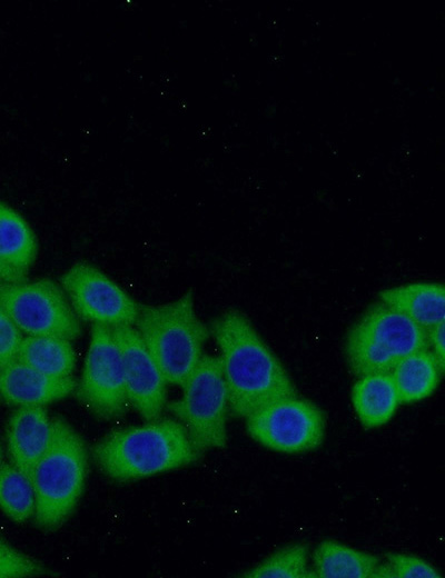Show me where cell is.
<instances>
[{"mask_svg":"<svg viewBox=\"0 0 445 578\" xmlns=\"http://www.w3.org/2000/svg\"><path fill=\"white\" fill-rule=\"evenodd\" d=\"M17 359L46 375L69 377L76 366L70 340L50 336L23 337Z\"/></svg>","mask_w":445,"mask_h":578,"instance_id":"obj_19","label":"cell"},{"mask_svg":"<svg viewBox=\"0 0 445 578\" xmlns=\"http://www.w3.org/2000/svg\"><path fill=\"white\" fill-rule=\"evenodd\" d=\"M87 471L83 439L66 420L50 419L49 441L31 476L33 517L40 529L56 530L69 518L83 491Z\"/></svg>","mask_w":445,"mask_h":578,"instance_id":"obj_3","label":"cell"},{"mask_svg":"<svg viewBox=\"0 0 445 578\" xmlns=\"http://www.w3.org/2000/svg\"><path fill=\"white\" fill-rule=\"evenodd\" d=\"M75 391L97 418L108 420L125 412L128 398L123 370L109 326H92L81 379Z\"/></svg>","mask_w":445,"mask_h":578,"instance_id":"obj_9","label":"cell"},{"mask_svg":"<svg viewBox=\"0 0 445 578\" xmlns=\"http://www.w3.org/2000/svg\"><path fill=\"white\" fill-rule=\"evenodd\" d=\"M102 474L129 481L195 462L200 452L178 420L164 418L116 430L91 448Z\"/></svg>","mask_w":445,"mask_h":578,"instance_id":"obj_2","label":"cell"},{"mask_svg":"<svg viewBox=\"0 0 445 578\" xmlns=\"http://www.w3.org/2000/svg\"><path fill=\"white\" fill-rule=\"evenodd\" d=\"M50 436V419L43 406L18 407L7 427V447L12 464L30 480Z\"/></svg>","mask_w":445,"mask_h":578,"instance_id":"obj_13","label":"cell"},{"mask_svg":"<svg viewBox=\"0 0 445 578\" xmlns=\"http://www.w3.org/2000/svg\"><path fill=\"white\" fill-rule=\"evenodd\" d=\"M379 558L335 540L322 541L313 552L318 578H370Z\"/></svg>","mask_w":445,"mask_h":578,"instance_id":"obj_17","label":"cell"},{"mask_svg":"<svg viewBox=\"0 0 445 578\" xmlns=\"http://www.w3.org/2000/svg\"><path fill=\"white\" fill-rule=\"evenodd\" d=\"M181 397L168 405L201 454L227 444L228 390L219 357L204 355L184 382Z\"/></svg>","mask_w":445,"mask_h":578,"instance_id":"obj_6","label":"cell"},{"mask_svg":"<svg viewBox=\"0 0 445 578\" xmlns=\"http://www.w3.org/2000/svg\"><path fill=\"white\" fill-rule=\"evenodd\" d=\"M0 282H2V281L0 280Z\"/></svg>","mask_w":445,"mask_h":578,"instance_id":"obj_29","label":"cell"},{"mask_svg":"<svg viewBox=\"0 0 445 578\" xmlns=\"http://www.w3.org/2000/svg\"><path fill=\"white\" fill-rule=\"evenodd\" d=\"M77 381L46 375L16 359L0 368V396L13 406H44L75 391Z\"/></svg>","mask_w":445,"mask_h":578,"instance_id":"obj_12","label":"cell"},{"mask_svg":"<svg viewBox=\"0 0 445 578\" xmlns=\"http://www.w3.org/2000/svg\"><path fill=\"white\" fill-rule=\"evenodd\" d=\"M123 370L128 401L146 421L159 419L167 381L132 325L110 327Z\"/></svg>","mask_w":445,"mask_h":578,"instance_id":"obj_11","label":"cell"},{"mask_svg":"<svg viewBox=\"0 0 445 578\" xmlns=\"http://www.w3.org/2000/svg\"><path fill=\"white\" fill-rule=\"evenodd\" d=\"M0 280L3 282H19L26 280V276L13 271L0 261Z\"/></svg>","mask_w":445,"mask_h":578,"instance_id":"obj_26","label":"cell"},{"mask_svg":"<svg viewBox=\"0 0 445 578\" xmlns=\"http://www.w3.org/2000/svg\"><path fill=\"white\" fill-rule=\"evenodd\" d=\"M39 560L23 554L0 537V578H27L48 575Z\"/></svg>","mask_w":445,"mask_h":578,"instance_id":"obj_22","label":"cell"},{"mask_svg":"<svg viewBox=\"0 0 445 578\" xmlns=\"http://www.w3.org/2000/svg\"><path fill=\"white\" fill-rule=\"evenodd\" d=\"M1 464H2V448H1V445H0V467H1Z\"/></svg>","mask_w":445,"mask_h":578,"instance_id":"obj_28","label":"cell"},{"mask_svg":"<svg viewBox=\"0 0 445 578\" xmlns=\"http://www.w3.org/2000/svg\"><path fill=\"white\" fill-rule=\"evenodd\" d=\"M383 303L399 311L426 331L445 321V289L438 282H412L379 292Z\"/></svg>","mask_w":445,"mask_h":578,"instance_id":"obj_14","label":"cell"},{"mask_svg":"<svg viewBox=\"0 0 445 578\" xmlns=\"http://www.w3.org/2000/svg\"><path fill=\"white\" fill-rule=\"evenodd\" d=\"M246 430L266 448L298 454L322 445L325 419L315 403L296 396L274 401L248 416Z\"/></svg>","mask_w":445,"mask_h":578,"instance_id":"obj_8","label":"cell"},{"mask_svg":"<svg viewBox=\"0 0 445 578\" xmlns=\"http://www.w3.org/2000/svg\"><path fill=\"white\" fill-rule=\"evenodd\" d=\"M370 578H395V574L388 562L379 564L375 567Z\"/></svg>","mask_w":445,"mask_h":578,"instance_id":"obj_27","label":"cell"},{"mask_svg":"<svg viewBox=\"0 0 445 578\" xmlns=\"http://www.w3.org/2000/svg\"><path fill=\"white\" fill-rule=\"evenodd\" d=\"M425 348L426 330L382 301L353 325L345 342L348 366L358 377L390 372L404 357Z\"/></svg>","mask_w":445,"mask_h":578,"instance_id":"obj_5","label":"cell"},{"mask_svg":"<svg viewBox=\"0 0 445 578\" xmlns=\"http://www.w3.org/2000/svg\"><path fill=\"white\" fill-rule=\"evenodd\" d=\"M211 333L233 416L247 418L274 401L297 396L286 369L243 312L225 311L212 322Z\"/></svg>","mask_w":445,"mask_h":578,"instance_id":"obj_1","label":"cell"},{"mask_svg":"<svg viewBox=\"0 0 445 578\" xmlns=\"http://www.w3.org/2000/svg\"><path fill=\"white\" fill-rule=\"evenodd\" d=\"M37 256V240L28 222L0 200V261L26 276Z\"/></svg>","mask_w":445,"mask_h":578,"instance_id":"obj_18","label":"cell"},{"mask_svg":"<svg viewBox=\"0 0 445 578\" xmlns=\"http://www.w3.org/2000/svg\"><path fill=\"white\" fill-rule=\"evenodd\" d=\"M0 509L16 522H24L34 515L32 482L13 464L0 467Z\"/></svg>","mask_w":445,"mask_h":578,"instance_id":"obj_20","label":"cell"},{"mask_svg":"<svg viewBox=\"0 0 445 578\" xmlns=\"http://www.w3.org/2000/svg\"><path fill=\"white\" fill-rule=\"evenodd\" d=\"M247 578H308L315 577L308 569V546L294 544L283 547L246 571Z\"/></svg>","mask_w":445,"mask_h":578,"instance_id":"obj_21","label":"cell"},{"mask_svg":"<svg viewBox=\"0 0 445 578\" xmlns=\"http://www.w3.org/2000/svg\"><path fill=\"white\" fill-rule=\"evenodd\" d=\"M0 305L28 336L76 339L81 327L62 288L48 278L0 282Z\"/></svg>","mask_w":445,"mask_h":578,"instance_id":"obj_7","label":"cell"},{"mask_svg":"<svg viewBox=\"0 0 445 578\" xmlns=\"http://www.w3.org/2000/svg\"><path fill=\"white\" fill-rule=\"evenodd\" d=\"M134 325L167 383L181 387L204 356L209 336L196 313L194 291L170 302L140 306Z\"/></svg>","mask_w":445,"mask_h":578,"instance_id":"obj_4","label":"cell"},{"mask_svg":"<svg viewBox=\"0 0 445 578\" xmlns=\"http://www.w3.org/2000/svg\"><path fill=\"white\" fill-rule=\"evenodd\" d=\"M444 371L429 348L404 357L389 372L399 403H414L431 396Z\"/></svg>","mask_w":445,"mask_h":578,"instance_id":"obj_16","label":"cell"},{"mask_svg":"<svg viewBox=\"0 0 445 578\" xmlns=\"http://www.w3.org/2000/svg\"><path fill=\"white\" fill-rule=\"evenodd\" d=\"M22 331L0 305V368L17 359Z\"/></svg>","mask_w":445,"mask_h":578,"instance_id":"obj_24","label":"cell"},{"mask_svg":"<svg viewBox=\"0 0 445 578\" xmlns=\"http://www.w3.org/2000/svg\"><path fill=\"white\" fill-rule=\"evenodd\" d=\"M445 321L441 322L429 330H427L428 348H432V353L436 358L439 367L444 371L445 369Z\"/></svg>","mask_w":445,"mask_h":578,"instance_id":"obj_25","label":"cell"},{"mask_svg":"<svg viewBox=\"0 0 445 578\" xmlns=\"http://www.w3.org/2000/svg\"><path fill=\"white\" fill-rule=\"evenodd\" d=\"M59 282L78 318L109 327L135 323L140 305L95 266L75 262Z\"/></svg>","mask_w":445,"mask_h":578,"instance_id":"obj_10","label":"cell"},{"mask_svg":"<svg viewBox=\"0 0 445 578\" xmlns=\"http://www.w3.org/2000/svg\"><path fill=\"white\" fill-rule=\"evenodd\" d=\"M395 578H441L442 574L426 560L407 554L389 552L386 555Z\"/></svg>","mask_w":445,"mask_h":578,"instance_id":"obj_23","label":"cell"},{"mask_svg":"<svg viewBox=\"0 0 445 578\" xmlns=\"http://www.w3.org/2000/svg\"><path fill=\"white\" fill-rule=\"evenodd\" d=\"M352 402L360 422L367 428L386 423L400 405L389 372L360 376L353 386Z\"/></svg>","mask_w":445,"mask_h":578,"instance_id":"obj_15","label":"cell"}]
</instances>
